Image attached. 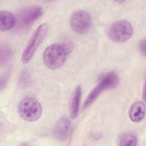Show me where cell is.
Instances as JSON below:
<instances>
[{"instance_id":"obj_1","label":"cell","mask_w":146,"mask_h":146,"mask_svg":"<svg viewBox=\"0 0 146 146\" xmlns=\"http://www.w3.org/2000/svg\"><path fill=\"white\" fill-rule=\"evenodd\" d=\"M68 53V48L64 45L51 44L45 48L43 54V60L48 68L56 69L64 64Z\"/></svg>"},{"instance_id":"obj_2","label":"cell","mask_w":146,"mask_h":146,"mask_svg":"<svg viewBox=\"0 0 146 146\" xmlns=\"http://www.w3.org/2000/svg\"><path fill=\"white\" fill-rule=\"evenodd\" d=\"M18 111L23 120L27 121H35L40 117L42 107L34 98L26 97L19 102Z\"/></svg>"},{"instance_id":"obj_3","label":"cell","mask_w":146,"mask_h":146,"mask_svg":"<svg viewBox=\"0 0 146 146\" xmlns=\"http://www.w3.org/2000/svg\"><path fill=\"white\" fill-rule=\"evenodd\" d=\"M47 31L48 26L46 23L39 25L35 30L22 53L21 59L23 63H27L31 60L39 45L44 38Z\"/></svg>"},{"instance_id":"obj_4","label":"cell","mask_w":146,"mask_h":146,"mask_svg":"<svg viewBox=\"0 0 146 146\" xmlns=\"http://www.w3.org/2000/svg\"><path fill=\"white\" fill-rule=\"evenodd\" d=\"M133 29L132 25L125 20L114 22L109 28L108 34L110 38L115 42L122 43L132 36Z\"/></svg>"},{"instance_id":"obj_5","label":"cell","mask_w":146,"mask_h":146,"mask_svg":"<svg viewBox=\"0 0 146 146\" xmlns=\"http://www.w3.org/2000/svg\"><path fill=\"white\" fill-rule=\"evenodd\" d=\"M43 8L38 5L29 6L23 9L18 14L17 22L21 27L31 25L43 14Z\"/></svg>"},{"instance_id":"obj_6","label":"cell","mask_w":146,"mask_h":146,"mask_svg":"<svg viewBox=\"0 0 146 146\" xmlns=\"http://www.w3.org/2000/svg\"><path fill=\"white\" fill-rule=\"evenodd\" d=\"M92 23L90 14L83 10L74 12L70 18V25L72 29L79 34H83L88 31Z\"/></svg>"},{"instance_id":"obj_7","label":"cell","mask_w":146,"mask_h":146,"mask_svg":"<svg viewBox=\"0 0 146 146\" xmlns=\"http://www.w3.org/2000/svg\"><path fill=\"white\" fill-rule=\"evenodd\" d=\"M71 130V124L70 120L66 117L60 118L54 128V136L59 140H65L70 136Z\"/></svg>"},{"instance_id":"obj_8","label":"cell","mask_w":146,"mask_h":146,"mask_svg":"<svg viewBox=\"0 0 146 146\" xmlns=\"http://www.w3.org/2000/svg\"><path fill=\"white\" fill-rule=\"evenodd\" d=\"M82 95V89L80 86L76 87L73 92L69 103L70 115L72 119H75L78 114L80 99Z\"/></svg>"},{"instance_id":"obj_9","label":"cell","mask_w":146,"mask_h":146,"mask_svg":"<svg viewBox=\"0 0 146 146\" xmlns=\"http://www.w3.org/2000/svg\"><path fill=\"white\" fill-rule=\"evenodd\" d=\"M17 23V18L10 11L2 10L0 12V30L6 31L12 29Z\"/></svg>"},{"instance_id":"obj_10","label":"cell","mask_w":146,"mask_h":146,"mask_svg":"<svg viewBox=\"0 0 146 146\" xmlns=\"http://www.w3.org/2000/svg\"><path fill=\"white\" fill-rule=\"evenodd\" d=\"M145 115V105L142 102H137L133 103L129 108V116L133 122H140Z\"/></svg>"},{"instance_id":"obj_11","label":"cell","mask_w":146,"mask_h":146,"mask_svg":"<svg viewBox=\"0 0 146 146\" xmlns=\"http://www.w3.org/2000/svg\"><path fill=\"white\" fill-rule=\"evenodd\" d=\"M104 90H107L106 86L102 82L99 81L97 86L92 89V90L88 94V96L86 98L83 104L84 108H87L90 106L95 101V100Z\"/></svg>"},{"instance_id":"obj_12","label":"cell","mask_w":146,"mask_h":146,"mask_svg":"<svg viewBox=\"0 0 146 146\" xmlns=\"http://www.w3.org/2000/svg\"><path fill=\"white\" fill-rule=\"evenodd\" d=\"M99 80L105 84L107 89H110L116 87L119 82L117 75L113 71L104 74L101 76Z\"/></svg>"},{"instance_id":"obj_13","label":"cell","mask_w":146,"mask_h":146,"mask_svg":"<svg viewBox=\"0 0 146 146\" xmlns=\"http://www.w3.org/2000/svg\"><path fill=\"white\" fill-rule=\"evenodd\" d=\"M137 139L133 133H124L122 135L119 140V145L133 146L137 144Z\"/></svg>"},{"instance_id":"obj_14","label":"cell","mask_w":146,"mask_h":146,"mask_svg":"<svg viewBox=\"0 0 146 146\" xmlns=\"http://www.w3.org/2000/svg\"><path fill=\"white\" fill-rule=\"evenodd\" d=\"M11 55V50L10 48L6 45H2L1 47V63H5Z\"/></svg>"},{"instance_id":"obj_15","label":"cell","mask_w":146,"mask_h":146,"mask_svg":"<svg viewBox=\"0 0 146 146\" xmlns=\"http://www.w3.org/2000/svg\"><path fill=\"white\" fill-rule=\"evenodd\" d=\"M145 39L141 40L140 44H139V49L141 51V52L145 55Z\"/></svg>"}]
</instances>
